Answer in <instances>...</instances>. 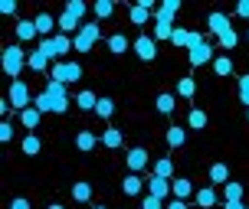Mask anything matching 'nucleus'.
<instances>
[{"label": "nucleus", "mask_w": 249, "mask_h": 209, "mask_svg": "<svg viewBox=\"0 0 249 209\" xmlns=\"http://www.w3.org/2000/svg\"><path fill=\"white\" fill-rule=\"evenodd\" d=\"M180 13V0H161V7L154 10V20H164V23H174V16Z\"/></svg>", "instance_id": "9b49d317"}, {"label": "nucleus", "mask_w": 249, "mask_h": 209, "mask_svg": "<svg viewBox=\"0 0 249 209\" xmlns=\"http://www.w3.org/2000/svg\"><path fill=\"white\" fill-rule=\"evenodd\" d=\"M95 114H99V118H112V114H115V101H112V98H99V108H95Z\"/></svg>", "instance_id": "ea45409f"}, {"label": "nucleus", "mask_w": 249, "mask_h": 209, "mask_svg": "<svg viewBox=\"0 0 249 209\" xmlns=\"http://www.w3.org/2000/svg\"><path fill=\"white\" fill-rule=\"evenodd\" d=\"M141 177H138V173H128V177H124L122 180V193L124 196H138V193H141Z\"/></svg>", "instance_id": "a878e982"}, {"label": "nucleus", "mask_w": 249, "mask_h": 209, "mask_svg": "<svg viewBox=\"0 0 249 209\" xmlns=\"http://www.w3.org/2000/svg\"><path fill=\"white\" fill-rule=\"evenodd\" d=\"M190 39H194V30H180V26H177L174 36H171V43H174L177 49H190Z\"/></svg>", "instance_id": "2f4dec72"}, {"label": "nucleus", "mask_w": 249, "mask_h": 209, "mask_svg": "<svg viewBox=\"0 0 249 209\" xmlns=\"http://www.w3.org/2000/svg\"><path fill=\"white\" fill-rule=\"evenodd\" d=\"M151 16H154V10L144 7V0H135V3H131V10H128V20H131L135 26H144Z\"/></svg>", "instance_id": "9d476101"}, {"label": "nucleus", "mask_w": 249, "mask_h": 209, "mask_svg": "<svg viewBox=\"0 0 249 209\" xmlns=\"http://www.w3.org/2000/svg\"><path fill=\"white\" fill-rule=\"evenodd\" d=\"M223 209H249L246 203H236V206H223Z\"/></svg>", "instance_id": "8fccbe9b"}, {"label": "nucleus", "mask_w": 249, "mask_h": 209, "mask_svg": "<svg viewBox=\"0 0 249 209\" xmlns=\"http://www.w3.org/2000/svg\"><path fill=\"white\" fill-rule=\"evenodd\" d=\"M46 209H66V206H59V203H53V206H46Z\"/></svg>", "instance_id": "3c124183"}, {"label": "nucleus", "mask_w": 249, "mask_h": 209, "mask_svg": "<svg viewBox=\"0 0 249 209\" xmlns=\"http://www.w3.org/2000/svg\"><path fill=\"white\" fill-rule=\"evenodd\" d=\"M124 163H128V170H131V173H141V170H148V167H151V154L144 147H131L128 154H124Z\"/></svg>", "instance_id": "6e6552de"}, {"label": "nucleus", "mask_w": 249, "mask_h": 209, "mask_svg": "<svg viewBox=\"0 0 249 209\" xmlns=\"http://www.w3.org/2000/svg\"><path fill=\"white\" fill-rule=\"evenodd\" d=\"M92 13H95V23H99V20H108L115 13V0H95V3H92Z\"/></svg>", "instance_id": "393cba45"}, {"label": "nucleus", "mask_w": 249, "mask_h": 209, "mask_svg": "<svg viewBox=\"0 0 249 209\" xmlns=\"http://www.w3.org/2000/svg\"><path fill=\"white\" fill-rule=\"evenodd\" d=\"M7 98H10V105H13V111H17V114L30 108V101H36L33 95H30V85H26L23 79L10 82V92H7Z\"/></svg>", "instance_id": "423d86ee"}, {"label": "nucleus", "mask_w": 249, "mask_h": 209, "mask_svg": "<svg viewBox=\"0 0 249 209\" xmlns=\"http://www.w3.org/2000/svg\"><path fill=\"white\" fill-rule=\"evenodd\" d=\"M148 193H151V196H158V199L171 196V180H164V177H154V173H148Z\"/></svg>", "instance_id": "f8f14e48"}, {"label": "nucleus", "mask_w": 249, "mask_h": 209, "mask_svg": "<svg viewBox=\"0 0 249 209\" xmlns=\"http://www.w3.org/2000/svg\"><path fill=\"white\" fill-rule=\"evenodd\" d=\"M10 111H13L10 98H0V114H3V118H7V114H10Z\"/></svg>", "instance_id": "de8ad7c7"}, {"label": "nucleus", "mask_w": 249, "mask_h": 209, "mask_svg": "<svg viewBox=\"0 0 249 209\" xmlns=\"http://www.w3.org/2000/svg\"><path fill=\"white\" fill-rule=\"evenodd\" d=\"M154 177H164V180H174V160L171 157H158L154 160V167H151Z\"/></svg>", "instance_id": "a211bd4d"}, {"label": "nucleus", "mask_w": 249, "mask_h": 209, "mask_svg": "<svg viewBox=\"0 0 249 209\" xmlns=\"http://www.w3.org/2000/svg\"><path fill=\"white\" fill-rule=\"evenodd\" d=\"M246 121H249V108H246Z\"/></svg>", "instance_id": "603ef678"}, {"label": "nucleus", "mask_w": 249, "mask_h": 209, "mask_svg": "<svg viewBox=\"0 0 249 209\" xmlns=\"http://www.w3.org/2000/svg\"><path fill=\"white\" fill-rule=\"evenodd\" d=\"M99 39H102L99 23H82L79 36H72V49H75V52H89L95 43H99Z\"/></svg>", "instance_id": "39448f33"}, {"label": "nucleus", "mask_w": 249, "mask_h": 209, "mask_svg": "<svg viewBox=\"0 0 249 209\" xmlns=\"http://www.w3.org/2000/svg\"><path fill=\"white\" fill-rule=\"evenodd\" d=\"M236 92H239V101L249 108V75H239L236 79Z\"/></svg>", "instance_id": "58836bf2"}, {"label": "nucleus", "mask_w": 249, "mask_h": 209, "mask_svg": "<svg viewBox=\"0 0 249 209\" xmlns=\"http://www.w3.org/2000/svg\"><path fill=\"white\" fill-rule=\"evenodd\" d=\"M164 209H187V203H184V199H171Z\"/></svg>", "instance_id": "09e8293b"}, {"label": "nucleus", "mask_w": 249, "mask_h": 209, "mask_svg": "<svg viewBox=\"0 0 249 209\" xmlns=\"http://www.w3.org/2000/svg\"><path fill=\"white\" fill-rule=\"evenodd\" d=\"M95 209H105V206H95Z\"/></svg>", "instance_id": "5fc2aeb1"}, {"label": "nucleus", "mask_w": 249, "mask_h": 209, "mask_svg": "<svg viewBox=\"0 0 249 209\" xmlns=\"http://www.w3.org/2000/svg\"><path fill=\"white\" fill-rule=\"evenodd\" d=\"M230 16H226V13H220V10H213L210 16H207V30H210L213 36H220V33H226V30H230Z\"/></svg>", "instance_id": "ddd939ff"}, {"label": "nucleus", "mask_w": 249, "mask_h": 209, "mask_svg": "<svg viewBox=\"0 0 249 209\" xmlns=\"http://www.w3.org/2000/svg\"><path fill=\"white\" fill-rule=\"evenodd\" d=\"M236 16L249 20V0H239V3H236Z\"/></svg>", "instance_id": "a18cd8bd"}, {"label": "nucleus", "mask_w": 249, "mask_h": 209, "mask_svg": "<svg viewBox=\"0 0 249 209\" xmlns=\"http://www.w3.org/2000/svg\"><path fill=\"white\" fill-rule=\"evenodd\" d=\"M79 79H82V65L79 62H53L50 65V82L69 85V82H79Z\"/></svg>", "instance_id": "20e7f679"}, {"label": "nucleus", "mask_w": 249, "mask_h": 209, "mask_svg": "<svg viewBox=\"0 0 249 209\" xmlns=\"http://www.w3.org/2000/svg\"><path fill=\"white\" fill-rule=\"evenodd\" d=\"M194 92H197V82H194L190 75H184V79L177 82V98H194Z\"/></svg>", "instance_id": "473e14b6"}, {"label": "nucleus", "mask_w": 249, "mask_h": 209, "mask_svg": "<svg viewBox=\"0 0 249 209\" xmlns=\"http://www.w3.org/2000/svg\"><path fill=\"white\" fill-rule=\"evenodd\" d=\"M66 13L75 16V20L82 23V20H86V13H89V3H86V0H66Z\"/></svg>", "instance_id": "c85d7f7f"}, {"label": "nucleus", "mask_w": 249, "mask_h": 209, "mask_svg": "<svg viewBox=\"0 0 249 209\" xmlns=\"http://www.w3.org/2000/svg\"><path fill=\"white\" fill-rule=\"evenodd\" d=\"M154 108L161 111V114H174L177 111V95L174 92H161V95L154 98Z\"/></svg>", "instance_id": "2eb2a0df"}, {"label": "nucleus", "mask_w": 249, "mask_h": 209, "mask_svg": "<svg viewBox=\"0 0 249 209\" xmlns=\"http://www.w3.org/2000/svg\"><path fill=\"white\" fill-rule=\"evenodd\" d=\"M141 209H164V199H158V196H151V193H148V196L141 199Z\"/></svg>", "instance_id": "79ce46f5"}, {"label": "nucleus", "mask_w": 249, "mask_h": 209, "mask_svg": "<svg viewBox=\"0 0 249 209\" xmlns=\"http://www.w3.org/2000/svg\"><path fill=\"white\" fill-rule=\"evenodd\" d=\"M36 52H43L46 59H56V46H53V39H39V43H36Z\"/></svg>", "instance_id": "a19ab883"}, {"label": "nucleus", "mask_w": 249, "mask_h": 209, "mask_svg": "<svg viewBox=\"0 0 249 209\" xmlns=\"http://www.w3.org/2000/svg\"><path fill=\"white\" fill-rule=\"evenodd\" d=\"M187 144V131L180 128V124H174V128H167V147H184Z\"/></svg>", "instance_id": "c756f323"}, {"label": "nucleus", "mask_w": 249, "mask_h": 209, "mask_svg": "<svg viewBox=\"0 0 249 209\" xmlns=\"http://www.w3.org/2000/svg\"><path fill=\"white\" fill-rule=\"evenodd\" d=\"M171 196L174 199H190V196H197V193H194V183H190V180H187V177H174V180H171Z\"/></svg>", "instance_id": "1a4fd4ad"}, {"label": "nucleus", "mask_w": 249, "mask_h": 209, "mask_svg": "<svg viewBox=\"0 0 249 209\" xmlns=\"http://www.w3.org/2000/svg\"><path fill=\"white\" fill-rule=\"evenodd\" d=\"M236 203H243V186L230 180L223 186V206H236Z\"/></svg>", "instance_id": "aec40b11"}, {"label": "nucleus", "mask_w": 249, "mask_h": 209, "mask_svg": "<svg viewBox=\"0 0 249 209\" xmlns=\"http://www.w3.org/2000/svg\"><path fill=\"white\" fill-rule=\"evenodd\" d=\"M10 209H30V199H26V196H17V199H10Z\"/></svg>", "instance_id": "49530a36"}, {"label": "nucleus", "mask_w": 249, "mask_h": 209, "mask_svg": "<svg viewBox=\"0 0 249 209\" xmlns=\"http://www.w3.org/2000/svg\"><path fill=\"white\" fill-rule=\"evenodd\" d=\"M75 108H79V111H95V108H99V95L89 92V88H82V92L75 95Z\"/></svg>", "instance_id": "f3484780"}, {"label": "nucleus", "mask_w": 249, "mask_h": 209, "mask_svg": "<svg viewBox=\"0 0 249 209\" xmlns=\"http://www.w3.org/2000/svg\"><path fill=\"white\" fill-rule=\"evenodd\" d=\"M108 49H112V56H122V52L131 49V43H128L124 33H112V36H108Z\"/></svg>", "instance_id": "b1692460"}, {"label": "nucleus", "mask_w": 249, "mask_h": 209, "mask_svg": "<svg viewBox=\"0 0 249 209\" xmlns=\"http://www.w3.org/2000/svg\"><path fill=\"white\" fill-rule=\"evenodd\" d=\"M131 49L138 52V59H141V62H154V59H158V39L148 36V33H141V36L131 43Z\"/></svg>", "instance_id": "0eeeda50"}, {"label": "nucleus", "mask_w": 249, "mask_h": 209, "mask_svg": "<svg viewBox=\"0 0 249 209\" xmlns=\"http://www.w3.org/2000/svg\"><path fill=\"white\" fill-rule=\"evenodd\" d=\"M246 39H249V30H246Z\"/></svg>", "instance_id": "864d4df0"}, {"label": "nucleus", "mask_w": 249, "mask_h": 209, "mask_svg": "<svg viewBox=\"0 0 249 209\" xmlns=\"http://www.w3.org/2000/svg\"><path fill=\"white\" fill-rule=\"evenodd\" d=\"M20 150H23L26 157H36L39 150H43V144H39L36 134H23V141H20Z\"/></svg>", "instance_id": "cd10ccee"}, {"label": "nucleus", "mask_w": 249, "mask_h": 209, "mask_svg": "<svg viewBox=\"0 0 249 209\" xmlns=\"http://www.w3.org/2000/svg\"><path fill=\"white\" fill-rule=\"evenodd\" d=\"M26 59H30V52H23V46H20V43H13V46H3V72L10 75L13 82L20 79V72H23Z\"/></svg>", "instance_id": "7ed1b4c3"}, {"label": "nucleus", "mask_w": 249, "mask_h": 209, "mask_svg": "<svg viewBox=\"0 0 249 209\" xmlns=\"http://www.w3.org/2000/svg\"><path fill=\"white\" fill-rule=\"evenodd\" d=\"M216 39H220V46H223L226 52H230V49H236V46H239V33H236V30H233V26H230L226 33H220V36H216Z\"/></svg>", "instance_id": "f704fd0d"}, {"label": "nucleus", "mask_w": 249, "mask_h": 209, "mask_svg": "<svg viewBox=\"0 0 249 209\" xmlns=\"http://www.w3.org/2000/svg\"><path fill=\"white\" fill-rule=\"evenodd\" d=\"M233 69H236V65H233V59H230V56H216V59H213V72L220 75V79L233 75Z\"/></svg>", "instance_id": "7c9ffc66"}, {"label": "nucleus", "mask_w": 249, "mask_h": 209, "mask_svg": "<svg viewBox=\"0 0 249 209\" xmlns=\"http://www.w3.org/2000/svg\"><path fill=\"white\" fill-rule=\"evenodd\" d=\"M26 65H30L33 72H46V65H53V59H46L43 52H30V59H26Z\"/></svg>", "instance_id": "72a5a7b5"}, {"label": "nucleus", "mask_w": 249, "mask_h": 209, "mask_svg": "<svg viewBox=\"0 0 249 209\" xmlns=\"http://www.w3.org/2000/svg\"><path fill=\"white\" fill-rule=\"evenodd\" d=\"M39 118H43V111H39V108H26V111H20V124H23L26 131H36Z\"/></svg>", "instance_id": "bb28decb"}, {"label": "nucleus", "mask_w": 249, "mask_h": 209, "mask_svg": "<svg viewBox=\"0 0 249 209\" xmlns=\"http://www.w3.org/2000/svg\"><path fill=\"white\" fill-rule=\"evenodd\" d=\"M102 144H105V147L108 150H115V147H122V141H124V134L122 131H118V128H105V131H102Z\"/></svg>", "instance_id": "412c9836"}, {"label": "nucleus", "mask_w": 249, "mask_h": 209, "mask_svg": "<svg viewBox=\"0 0 249 209\" xmlns=\"http://www.w3.org/2000/svg\"><path fill=\"white\" fill-rule=\"evenodd\" d=\"M13 33H17V39H20V43H26V39H36L39 33H36V23H33V20H17V30H13Z\"/></svg>", "instance_id": "6ab92c4d"}, {"label": "nucleus", "mask_w": 249, "mask_h": 209, "mask_svg": "<svg viewBox=\"0 0 249 209\" xmlns=\"http://www.w3.org/2000/svg\"><path fill=\"white\" fill-rule=\"evenodd\" d=\"M210 183L213 186H226L230 183V167H226V163H213L210 167Z\"/></svg>", "instance_id": "4be33fe9"}, {"label": "nucleus", "mask_w": 249, "mask_h": 209, "mask_svg": "<svg viewBox=\"0 0 249 209\" xmlns=\"http://www.w3.org/2000/svg\"><path fill=\"white\" fill-rule=\"evenodd\" d=\"M0 13L3 16H13L17 13V0H0Z\"/></svg>", "instance_id": "c03bdc74"}, {"label": "nucleus", "mask_w": 249, "mask_h": 209, "mask_svg": "<svg viewBox=\"0 0 249 209\" xmlns=\"http://www.w3.org/2000/svg\"><path fill=\"white\" fill-rule=\"evenodd\" d=\"M0 141H3V144H10V141H13V124L10 121L0 124Z\"/></svg>", "instance_id": "37998d69"}, {"label": "nucleus", "mask_w": 249, "mask_h": 209, "mask_svg": "<svg viewBox=\"0 0 249 209\" xmlns=\"http://www.w3.org/2000/svg\"><path fill=\"white\" fill-rule=\"evenodd\" d=\"M99 144H102V137H99V134H92V131H79V134H75V147L82 150V154L95 150Z\"/></svg>", "instance_id": "4468645a"}, {"label": "nucleus", "mask_w": 249, "mask_h": 209, "mask_svg": "<svg viewBox=\"0 0 249 209\" xmlns=\"http://www.w3.org/2000/svg\"><path fill=\"white\" fill-rule=\"evenodd\" d=\"M174 23H164V20H154V39H167L171 43V36H174Z\"/></svg>", "instance_id": "c9c22d12"}, {"label": "nucleus", "mask_w": 249, "mask_h": 209, "mask_svg": "<svg viewBox=\"0 0 249 209\" xmlns=\"http://www.w3.org/2000/svg\"><path fill=\"white\" fill-rule=\"evenodd\" d=\"M197 206L200 209H213L216 206V190H213V186H203V190H197Z\"/></svg>", "instance_id": "5701e85b"}, {"label": "nucleus", "mask_w": 249, "mask_h": 209, "mask_svg": "<svg viewBox=\"0 0 249 209\" xmlns=\"http://www.w3.org/2000/svg\"><path fill=\"white\" fill-rule=\"evenodd\" d=\"M187 59H190V65H194V69H200V65H207V62L216 59V56H213L210 39H203V33H200V30H194L190 49H187Z\"/></svg>", "instance_id": "f03ea898"}, {"label": "nucleus", "mask_w": 249, "mask_h": 209, "mask_svg": "<svg viewBox=\"0 0 249 209\" xmlns=\"http://www.w3.org/2000/svg\"><path fill=\"white\" fill-rule=\"evenodd\" d=\"M33 108H39L43 114L50 111V114H62V111L69 108V85H62V82H46V88L36 95L33 101Z\"/></svg>", "instance_id": "f257e3e1"}, {"label": "nucleus", "mask_w": 249, "mask_h": 209, "mask_svg": "<svg viewBox=\"0 0 249 209\" xmlns=\"http://www.w3.org/2000/svg\"><path fill=\"white\" fill-rule=\"evenodd\" d=\"M207 124H210V118H207L203 108H190L187 111V128H190V131H203Z\"/></svg>", "instance_id": "dca6fc26"}, {"label": "nucleus", "mask_w": 249, "mask_h": 209, "mask_svg": "<svg viewBox=\"0 0 249 209\" xmlns=\"http://www.w3.org/2000/svg\"><path fill=\"white\" fill-rule=\"evenodd\" d=\"M72 199L75 203H89V199H92V186H89L86 180H79V183L72 186Z\"/></svg>", "instance_id": "e433bc0d"}, {"label": "nucleus", "mask_w": 249, "mask_h": 209, "mask_svg": "<svg viewBox=\"0 0 249 209\" xmlns=\"http://www.w3.org/2000/svg\"><path fill=\"white\" fill-rule=\"evenodd\" d=\"M53 46H56V56H66V52L72 49V36H62V33H56V36H53Z\"/></svg>", "instance_id": "4c0bfd02"}]
</instances>
